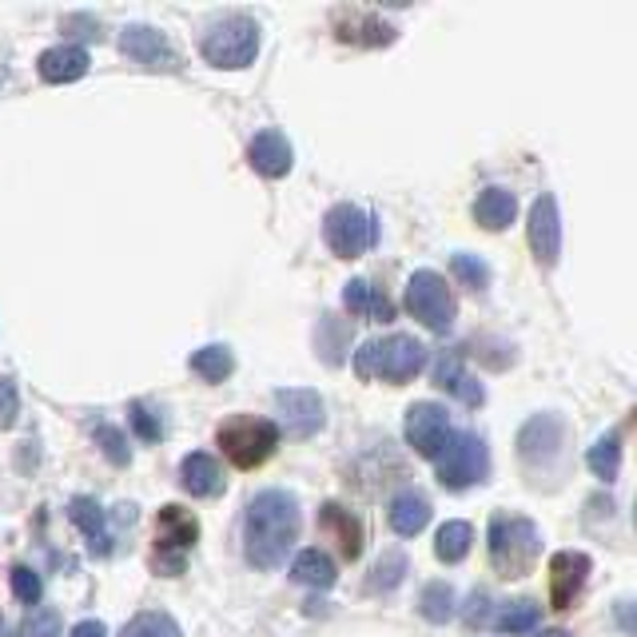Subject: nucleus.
Segmentation results:
<instances>
[{"label":"nucleus","instance_id":"obj_19","mask_svg":"<svg viewBox=\"0 0 637 637\" xmlns=\"http://www.w3.org/2000/svg\"><path fill=\"white\" fill-rule=\"evenodd\" d=\"M88 64H92V60H88V52L80 44H57V48H48V52H40L37 72L48 84H72V80L84 77Z\"/></svg>","mask_w":637,"mask_h":637},{"label":"nucleus","instance_id":"obj_20","mask_svg":"<svg viewBox=\"0 0 637 637\" xmlns=\"http://www.w3.org/2000/svg\"><path fill=\"white\" fill-rule=\"evenodd\" d=\"M319 530H324L327 538L339 546V554L347 561H355L362 554V526H359V518H351V510H342L339 502H327L324 510H319Z\"/></svg>","mask_w":637,"mask_h":637},{"label":"nucleus","instance_id":"obj_14","mask_svg":"<svg viewBox=\"0 0 637 637\" xmlns=\"http://www.w3.org/2000/svg\"><path fill=\"white\" fill-rule=\"evenodd\" d=\"M530 248L534 259L543 267H554L561 256V219H558V200L554 196H538L530 208Z\"/></svg>","mask_w":637,"mask_h":637},{"label":"nucleus","instance_id":"obj_34","mask_svg":"<svg viewBox=\"0 0 637 637\" xmlns=\"http://www.w3.org/2000/svg\"><path fill=\"white\" fill-rule=\"evenodd\" d=\"M120 637H180V626H176L168 614H156V609H148V614H136Z\"/></svg>","mask_w":637,"mask_h":637},{"label":"nucleus","instance_id":"obj_27","mask_svg":"<svg viewBox=\"0 0 637 637\" xmlns=\"http://www.w3.org/2000/svg\"><path fill=\"white\" fill-rule=\"evenodd\" d=\"M538 621H543V606L534 598H518V601H506V606L498 609L495 629L498 634H534Z\"/></svg>","mask_w":637,"mask_h":637},{"label":"nucleus","instance_id":"obj_1","mask_svg":"<svg viewBox=\"0 0 637 637\" xmlns=\"http://www.w3.org/2000/svg\"><path fill=\"white\" fill-rule=\"evenodd\" d=\"M299 498L287 490H263L248 502L243 514V558L256 570H279L291 554V546L299 543Z\"/></svg>","mask_w":637,"mask_h":637},{"label":"nucleus","instance_id":"obj_11","mask_svg":"<svg viewBox=\"0 0 637 637\" xmlns=\"http://www.w3.org/2000/svg\"><path fill=\"white\" fill-rule=\"evenodd\" d=\"M276 407L279 419H283L287 438H311L315 430L324 427V399L315 390L291 387V390H276Z\"/></svg>","mask_w":637,"mask_h":637},{"label":"nucleus","instance_id":"obj_25","mask_svg":"<svg viewBox=\"0 0 637 637\" xmlns=\"http://www.w3.org/2000/svg\"><path fill=\"white\" fill-rule=\"evenodd\" d=\"M514 211H518V200H514V191H506V188H486L482 196L475 200V219L482 223L486 231L510 228Z\"/></svg>","mask_w":637,"mask_h":637},{"label":"nucleus","instance_id":"obj_42","mask_svg":"<svg viewBox=\"0 0 637 637\" xmlns=\"http://www.w3.org/2000/svg\"><path fill=\"white\" fill-rule=\"evenodd\" d=\"M538 637H570V634H566V629H543Z\"/></svg>","mask_w":637,"mask_h":637},{"label":"nucleus","instance_id":"obj_41","mask_svg":"<svg viewBox=\"0 0 637 637\" xmlns=\"http://www.w3.org/2000/svg\"><path fill=\"white\" fill-rule=\"evenodd\" d=\"M68 637H108V629L104 621H77Z\"/></svg>","mask_w":637,"mask_h":637},{"label":"nucleus","instance_id":"obj_6","mask_svg":"<svg viewBox=\"0 0 637 637\" xmlns=\"http://www.w3.org/2000/svg\"><path fill=\"white\" fill-rule=\"evenodd\" d=\"M324 239L339 259H359L375 248L379 219H375L371 211L355 208V203H335L324 219Z\"/></svg>","mask_w":637,"mask_h":637},{"label":"nucleus","instance_id":"obj_39","mask_svg":"<svg viewBox=\"0 0 637 637\" xmlns=\"http://www.w3.org/2000/svg\"><path fill=\"white\" fill-rule=\"evenodd\" d=\"M24 637H60V618L52 609H32V618L24 621Z\"/></svg>","mask_w":637,"mask_h":637},{"label":"nucleus","instance_id":"obj_15","mask_svg":"<svg viewBox=\"0 0 637 637\" xmlns=\"http://www.w3.org/2000/svg\"><path fill=\"white\" fill-rule=\"evenodd\" d=\"M120 48H125L128 60H136V64H143V68H152V72H160V68H163V72H176V68H180V60H176L171 44L156 29H148V24H132V29H125Z\"/></svg>","mask_w":637,"mask_h":637},{"label":"nucleus","instance_id":"obj_12","mask_svg":"<svg viewBox=\"0 0 637 637\" xmlns=\"http://www.w3.org/2000/svg\"><path fill=\"white\" fill-rule=\"evenodd\" d=\"M590 581V558L578 550H561L550 558V606L570 609Z\"/></svg>","mask_w":637,"mask_h":637},{"label":"nucleus","instance_id":"obj_33","mask_svg":"<svg viewBox=\"0 0 637 637\" xmlns=\"http://www.w3.org/2000/svg\"><path fill=\"white\" fill-rule=\"evenodd\" d=\"M450 271H455L458 283L470 287V291H486V287H490V267L478 256H467V251L450 256Z\"/></svg>","mask_w":637,"mask_h":637},{"label":"nucleus","instance_id":"obj_38","mask_svg":"<svg viewBox=\"0 0 637 637\" xmlns=\"http://www.w3.org/2000/svg\"><path fill=\"white\" fill-rule=\"evenodd\" d=\"M17 415H20L17 387H12V379H0V430L17 427Z\"/></svg>","mask_w":637,"mask_h":637},{"label":"nucleus","instance_id":"obj_23","mask_svg":"<svg viewBox=\"0 0 637 637\" xmlns=\"http://www.w3.org/2000/svg\"><path fill=\"white\" fill-rule=\"evenodd\" d=\"M180 486L188 490L191 498H216L223 490V470L211 455L196 450L180 462Z\"/></svg>","mask_w":637,"mask_h":637},{"label":"nucleus","instance_id":"obj_5","mask_svg":"<svg viewBox=\"0 0 637 637\" xmlns=\"http://www.w3.org/2000/svg\"><path fill=\"white\" fill-rule=\"evenodd\" d=\"M203 60L216 68H248L259 52V24L251 17H228L211 24L200 44Z\"/></svg>","mask_w":637,"mask_h":637},{"label":"nucleus","instance_id":"obj_24","mask_svg":"<svg viewBox=\"0 0 637 637\" xmlns=\"http://www.w3.org/2000/svg\"><path fill=\"white\" fill-rule=\"evenodd\" d=\"M387 518H390V530L399 534V538H415V534H422L430 522L427 495H419V490H402V495H395Z\"/></svg>","mask_w":637,"mask_h":637},{"label":"nucleus","instance_id":"obj_21","mask_svg":"<svg viewBox=\"0 0 637 637\" xmlns=\"http://www.w3.org/2000/svg\"><path fill=\"white\" fill-rule=\"evenodd\" d=\"M68 518L80 526V534L88 538V550H92L96 558H108V554H112L116 534L108 530L104 510H100L92 498H72V502H68Z\"/></svg>","mask_w":637,"mask_h":637},{"label":"nucleus","instance_id":"obj_26","mask_svg":"<svg viewBox=\"0 0 637 637\" xmlns=\"http://www.w3.org/2000/svg\"><path fill=\"white\" fill-rule=\"evenodd\" d=\"M291 578L303 581V586H315V590H331L335 586V561L327 558L324 550H299L296 561H291Z\"/></svg>","mask_w":637,"mask_h":637},{"label":"nucleus","instance_id":"obj_37","mask_svg":"<svg viewBox=\"0 0 637 637\" xmlns=\"http://www.w3.org/2000/svg\"><path fill=\"white\" fill-rule=\"evenodd\" d=\"M96 442L104 447V455L112 458L116 467H125V462H128L125 435H120V430H116V427H108V422H100V427H96Z\"/></svg>","mask_w":637,"mask_h":637},{"label":"nucleus","instance_id":"obj_8","mask_svg":"<svg viewBox=\"0 0 637 637\" xmlns=\"http://www.w3.org/2000/svg\"><path fill=\"white\" fill-rule=\"evenodd\" d=\"M407 311L419 319L427 331H450V324H455V296H450L447 279L438 276V271H430V267H422V271H415V276L407 279Z\"/></svg>","mask_w":637,"mask_h":637},{"label":"nucleus","instance_id":"obj_32","mask_svg":"<svg viewBox=\"0 0 637 637\" xmlns=\"http://www.w3.org/2000/svg\"><path fill=\"white\" fill-rule=\"evenodd\" d=\"M402 574H407V558H402V554H382V558L375 561L371 578H367V590H371V594H379V590L390 594L402 581Z\"/></svg>","mask_w":637,"mask_h":637},{"label":"nucleus","instance_id":"obj_18","mask_svg":"<svg viewBox=\"0 0 637 637\" xmlns=\"http://www.w3.org/2000/svg\"><path fill=\"white\" fill-rule=\"evenodd\" d=\"M342 303H347V311L355 319H367V324H390L395 319V303L371 279H351V283L342 287Z\"/></svg>","mask_w":637,"mask_h":637},{"label":"nucleus","instance_id":"obj_16","mask_svg":"<svg viewBox=\"0 0 637 637\" xmlns=\"http://www.w3.org/2000/svg\"><path fill=\"white\" fill-rule=\"evenodd\" d=\"M335 37L342 44H362V48H379L395 40V24H387L382 17L375 12H362V9H339L335 12Z\"/></svg>","mask_w":637,"mask_h":637},{"label":"nucleus","instance_id":"obj_17","mask_svg":"<svg viewBox=\"0 0 637 637\" xmlns=\"http://www.w3.org/2000/svg\"><path fill=\"white\" fill-rule=\"evenodd\" d=\"M291 160H296V152H291L287 136L276 132V128H263L248 148V163L259 171V176H267V180L287 176V171H291Z\"/></svg>","mask_w":637,"mask_h":637},{"label":"nucleus","instance_id":"obj_7","mask_svg":"<svg viewBox=\"0 0 637 637\" xmlns=\"http://www.w3.org/2000/svg\"><path fill=\"white\" fill-rule=\"evenodd\" d=\"M438 462V482L447 490H467V486L482 482L490 475V450L478 435L462 430V435H450L447 450L435 458Z\"/></svg>","mask_w":637,"mask_h":637},{"label":"nucleus","instance_id":"obj_3","mask_svg":"<svg viewBox=\"0 0 637 637\" xmlns=\"http://www.w3.org/2000/svg\"><path fill=\"white\" fill-rule=\"evenodd\" d=\"M486 543H490V566L502 578H526L543 554V534L522 514H495Z\"/></svg>","mask_w":637,"mask_h":637},{"label":"nucleus","instance_id":"obj_36","mask_svg":"<svg viewBox=\"0 0 637 637\" xmlns=\"http://www.w3.org/2000/svg\"><path fill=\"white\" fill-rule=\"evenodd\" d=\"M128 419H132V427H136V435L143 438V442H156V438L163 435V422H160V415H156L148 402H132L128 407Z\"/></svg>","mask_w":637,"mask_h":637},{"label":"nucleus","instance_id":"obj_30","mask_svg":"<svg viewBox=\"0 0 637 637\" xmlns=\"http://www.w3.org/2000/svg\"><path fill=\"white\" fill-rule=\"evenodd\" d=\"M586 462H590V470L598 478L614 482L618 470H621V435H601L590 447V455H586Z\"/></svg>","mask_w":637,"mask_h":637},{"label":"nucleus","instance_id":"obj_40","mask_svg":"<svg viewBox=\"0 0 637 637\" xmlns=\"http://www.w3.org/2000/svg\"><path fill=\"white\" fill-rule=\"evenodd\" d=\"M486 606H490V598H486V594L478 590L475 598H470V609H467V621H470V626H486V621H490V609H486Z\"/></svg>","mask_w":637,"mask_h":637},{"label":"nucleus","instance_id":"obj_29","mask_svg":"<svg viewBox=\"0 0 637 637\" xmlns=\"http://www.w3.org/2000/svg\"><path fill=\"white\" fill-rule=\"evenodd\" d=\"M470 543H475V530H470V522H447L442 530H438V538H435L438 561L458 566V561L470 554Z\"/></svg>","mask_w":637,"mask_h":637},{"label":"nucleus","instance_id":"obj_4","mask_svg":"<svg viewBox=\"0 0 637 637\" xmlns=\"http://www.w3.org/2000/svg\"><path fill=\"white\" fill-rule=\"evenodd\" d=\"M216 442H219V450L228 455L231 467L256 470V467H263L267 458L276 455L279 427L271 419H256V415H236V419L219 422Z\"/></svg>","mask_w":637,"mask_h":637},{"label":"nucleus","instance_id":"obj_43","mask_svg":"<svg viewBox=\"0 0 637 637\" xmlns=\"http://www.w3.org/2000/svg\"><path fill=\"white\" fill-rule=\"evenodd\" d=\"M0 637H4V629H0Z\"/></svg>","mask_w":637,"mask_h":637},{"label":"nucleus","instance_id":"obj_28","mask_svg":"<svg viewBox=\"0 0 637 637\" xmlns=\"http://www.w3.org/2000/svg\"><path fill=\"white\" fill-rule=\"evenodd\" d=\"M188 367L196 375H200L203 382H223L231 371H236V359H231L228 347H219V342H211V347H200V351L191 355Z\"/></svg>","mask_w":637,"mask_h":637},{"label":"nucleus","instance_id":"obj_22","mask_svg":"<svg viewBox=\"0 0 637 637\" xmlns=\"http://www.w3.org/2000/svg\"><path fill=\"white\" fill-rule=\"evenodd\" d=\"M435 387H442L447 395H455L458 402H467V407H482V402H486L482 382H478L475 375L462 367V359H458V355H442V359H438Z\"/></svg>","mask_w":637,"mask_h":637},{"label":"nucleus","instance_id":"obj_2","mask_svg":"<svg viewBox=\"0 0 637 637\" xmlns=\"http://www.w3.org/2000/svg\"><path fill=\"white\" fill-rule=\"evenodd\" d=\"M430 351L422 347L415 335H387V339L362 342L355 351V375L367 382H390L402 387L427 367Z\"/></svg>","mask_w":637,"mask_h":637},{"label":"nucleus","instance_id":"obj_10","mask_svg":"<svg viewBox=\"0 0 637 637\" xmlns=\"http://www.w3.org/2000/svg\"><path fill=\"white\" fill-rule=\"evenodd\" d=\"M402 435H407L410 450L419 458H430L435 462L442 450H447L450 442V415L447 407H438V402H415V407L407 410V422H402Z\"/></svg>","mask_w":637,"mask_h":637},{"label":"nucleus","instance_id":"obj_31","mask_svg":"<svg viewBox=\"0 0 637 637\" xmlns=\"http://www.w3.org/2000/svg\"><path fill=\"white\" fill-rule=\"evenodd\" d=\"M419 609H422V618H427V621L442 626V621L455 618L458 598H455V590H450L447 581H430L427 590H422V598H419Z\"/></svg>","mask_w":637,"mask_h":637},{"label":"nucleus","instance_id":"obj_35","mask_svg":"<svg viewBox=\"0 0 637 637\" xmlns=\"http://www.w3.org/2000/svg\"><path fill=\"white\" fill-rule=\"evenodd\" d=\"M9 581H12V594H17V601H24V606H37L40 594H44V581H40V574L29 570V566H12Z\"/></svg>","mask_w":637,"mask_h":637},{"label":"nucleus","instance_id":"obj_9","mask_svg":"<svg viewBox=\"0 0 637 637\" xmlns=\"http://www.w3.org/2000/svg\"><path fill=\"white\" fill-rule=\"evenodd\" d=\"M196 538H200L196 514H188L183 506H163L156 514V566L168 574H180Z\"/></svg>","mask_w":637,"mask_h":637},{"label":"nucleus","instance_id":"obj_13","mask_svg":"<svg viewBox=\"0 0 637 637\" xmlns=\"http://www.w3.org/2000/svg\"><path fill=\"white\" fill-rule=\"evenodd\" d=\"M561 447V419L558 415H534L522 430H518V455L526 467H550Z\"/></svg>","mask_w":637,"mask_h":637}]
</instances>
